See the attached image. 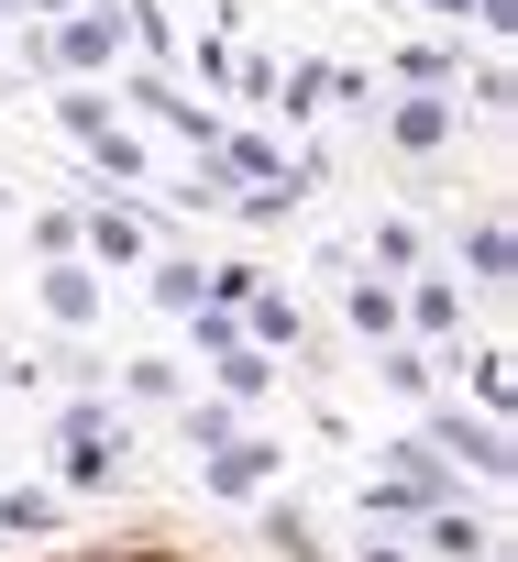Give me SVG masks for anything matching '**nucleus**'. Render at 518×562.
Instances as JSON below:
<instances>
[{
	"label": "nucleus",
	"instance_id": "obj_1",
	"mask_svg": "<svg viewBox=\"0 0 518 562\" xmlns=\"http://www.w3.org/2000/svg\"><path fill=\"white\" fill-rule=\"evenodd\" d=\"M56 23H67V34L45 45V67H56V78H78V67H111V56H122V12H89V0H78V12H56Z\"/></svg>",
	"mask_w": 518,
	"mask_h": 562
},
{
	"label": "nucleus",
	"instance_id": "obj_2",
	"mask_svg": "<svg viewBox=\"0 0 518 562\" xmlns=\"http://www.w3.org/2000/svg\"><path fill=\"white\" fill-rule=\"evenodd\" d=\"M386 133H397V155H441V144H452V100H441V89H408V100L386 111Z\"/></svg>",
	"mask_w": 518,
	"mask_h": 562
},
{
	"label": "nucleus",
	"instance_id": "obj_3",
	"mask_svg": "<svg viewBox=\"0 0 518 562\" xmlns=\"http://www.w3.org/2000/svg\"><path fill=\"white\" fill-rule=\"evenodd\" d=\"M430 452H452V463H474V474H485V485H496V474H507V441H496V430H485V419H463V408H441V419H430Z\"/></svg>",
	"mask_w": 518,
	"mask_h": 562
},
{
	"label": "nucleus",
	"instance_id": "obj_4",
	"mask_svg": "<svg viewBox=\"0 0 518 562\" xmlns=\"http://www.w3.org/2000/svg\"><path fill=\"white\" fill-rule=\"evenodd\" d=\"M419 518H430V551H441V562H485V551H496V529H485L463 496H441V507H419Z\"/></svg>",
	"mask_w": 518,
	"mask_h": 562
},
{
	"label": "nucleus",
	"instance_id": "obj_5",
	"mask_svg": "<svg viewBox=\"0 0 518 562\" xmlns=\"http://www.w3.org/2000/svg\"><path fill=\"white\" fill-rule=\"evenodd\" d=\"M45 321H67V331L100 321V276L89 265H45Z\"/></svg>",
	"mask_w": 518,
	"mask_h": 562
},
{
	"label": "nucleus",
	"instance_id": "obj_6",
	"mask_svg": "<svg viewBox=\"0 0 518 562\" xmlns=\"http://www.w3.org/2000/svg\"><path fill=\"white\" fill-rule=\"evenodd\" d=\"M266 474H277V441H210V485L221 496H254Z\"/></svg>",
	"mask_w": 518,
	"mask_h": 562
},
{
	"label": "nucleus",
	"instance_id": "obj_7",
	"mask_svg": "<svg viewBox=\"0 0 518 562\" xmlns=\"http://www.w3.org/2000/svg\"><path fill=\"white\" fill-rule=\"evenodd\" d=\"M342 310H353V331H364V342H397V288H386V276H353Z\"/></svg>",
	"mask_w": 518,
	"mask_h": 562
},
{
	"label": "nucleus",
	"instance_id": "obj_8",
	"mask_svg": "<svg viewBox=\"0 0 518 562\" xmlns=\"http://www.w3.org/2000/svg\"><path fill=\"white\" fill-rule=\"evenodd\" d=\"M452 321H463V288H452V276H419V299L397 310V331H430V342H441Z\"/></svg>",
	"mask_w": 518,
	"mask_h": 562
},
{
	"label": "nucleus",
	"instance_id": "obj_9",
	"mask_svg": "<svg viewBox=\"0 0 518 562\" xmlns=\"http://www.w3.org/2000/svg\"><path fill=\"white\" fill-rule=\"evenodd\" d=\"M78 243H89L100 265H133V254H144V221H133V210H89V221H78Z\"/></svg>",
	"mask_w": 518,
	"mask_h": 562
},
{
	"label": "nucleus",
	"instance_id": "obj_10",
	"mask_svg": "<svg viewBox=\"0 0 518 562\" xmlns=\"http://www.w3.org/2000/svg\"><path fill=\"white\" fill-rule=\"evenodd\" d=\"M463 265L485 276V288H507V265H518V243H507V221H474V243H463Z\"/></svg>",
	"mask_w": 518,
	"mask_h": 562
},
{
	"label": "nucleus",
	"instance_id": "obj_11",
	"mask_svg": "<svg viewBox=\"0 0 518 562\" xmlns=\"http://www.w3.org/2000/svg\"><path fill=\"white\" fill-rule=\"evenodd\" d=\"M397 78H408V89H452V78H463V56H452V45H408V56H397Z\"/></svg>",
	"mask_w": 518,
	"mask_h": 562
},
{
	"label": "nucleus",
	"instance_id": "obj_12",
	"mask_svg": "<svg viewBox=\"0 0 518 562\" xmlns=\"http://www.w3.org/2000/svg\"><path fill=\"white\" fill-rule=\"evenodd\" d=\"M56 122H67L78 144H100V133H111V100H100V89H67V100H56Z\"/></svg>",
	"mask_w": 518,
	"mask_h": 562
},
{
	"label": "nucleus",
	"instance_id": "obj_13",
	"mask_svg": "<svg viewBox=\"0 0 518 562\" xmlns=\"http://www.w3.org/2000/svg\"><path fill=\"white\" fill-rule=\"evenodd\" d=\"M419 265V221H375V276H408Z\"/></svg>",
	"mask_w": 518,
	"mask_h": 562
},
{
	"label": "nucleus",
	"instance_id": "obj_14",
	"mask_svg": "<svg viewBox=\"0 0 518 562\" xmlns=\"http://www.w3.org/2000/svg\"><path fill=\"white\" fill-rule=\"evenodd\" d=\"M0 529H56V496L45 485H12V496H0Z\"/></svg>",
	"mask_w": 518,
	"mask_h": 562
},
{
	"label": "nucleus",
	"instance_id": "obj_15",
	"mask_svg": "<svg viewBox=\"0 0 518 562\" xmlns=\"http://www.w3.org/2000/svg\"><path fill=\"white\" fill-rule=\"evenodd\" d=\"M254 342L288 353V342H299V299H254Z\"/></svg>",
	"mask_w": 518,
	"mask_h": 562
},
{
	"label": "nucleus",
	"instance_id": "obj_16",
	"mask_svg": "<svg viewBox=\"0 0 518 562\" xmlns=\"http://www.w3.org/2000/svg\"><path fill=\"white\" fill-rule=\"evenodd\" d=\"M210 364H221V386H232V397L266 386V353H243V342H232V353H210Z\"/></svg>",
	"mask_w": 518,
	"mask_h": 562
},
{
	"label": "nucleus",
	"instance_id": "obj_17",
	"mask_svg": "<svg viewBox=\"0 0 518 562\" xmlns=\"http://www.w3.org/2000/svg\"><path fill=\"white\" fill-rule=\"evenodd\" d=\"M89 155H100V177H133V166H144V144H133V133H122V122H111V133H100V144H89Z\"/></svg>",
	"mask_w": 518,
	"mask_h": 562
},
{
	"label": "nucleus",
	"instance_id": "obj_18",
	"mask_svg": "<svg viewBox=\"0 0 518 562\" xmlns=\"http://www.w3.org/2000/svg\"><path fill=\"white\" fill-rule=\"evenodd\" d=\"M155 299L166 310H199V265H155Z\"/></svg>",
	"mask_w": 518,
	"mask_h": 562
},
{
	"label": "nucleus",
	"instance_id": "obj_19",
	"mask_svg": "<svg viewBox=\"0 0 518 562\" xmlns=\"http://www.w3.org/2000/svg\"><path fill=\"white\" fill-rule=\"evenodd\" d=\"M353 562H408V551H397V540H364V551H353Z\"/></svg>",
	"mask_w": 518,
	"mask_h": 562
},
{
	"label": "nucleus",
	"instance_id": "obj_20",
	"mask_svg": "<svg viewBox=\"0 0 518 562\" xmlns=\"http://www.w3.org/2000/svg\"><path fill=\"white\" fill-rule=\"evenodd\" d=\"M122 562H188V551H122Z\"/></svg>",
	"mask_w": 518,
	"mask_h": 562
},
{
	"label": "nucleus",
	"instance_id": "obj_21",
	"mask_svg": "<svg viewBox=\"0 0 518 562\" xmlns=\"http://www.w3.org/2000/svg\"><path fill=\"white\" fill-rule=\"evenodd\" d=\"M23 12H78V0H23Z\"/></svg>",
	"mask_w": 518,
	"mask_h": 562
},
{
	"label": "nucleus",
	"instance_id": "obj_22",
	"mask_svg": "<svg viewBox=\"0 0 518 562\" xmlns=\"http://www.w3.org/2000/svg\"><path fill=\"white\" fill-rule=\"evenodd\" d=\"M430 12H452V23H463V12H474V0H430Z\"/></svg>",
	"mask_w": 518,
	"mask_h": 562
},
{
	"label": "nucleus",
	"instance_id": "obj_23",
	"mask_svg": "<svg viewBox=\"0 0 518 562\" xmlns=\"http://www.w3.org/2000/svg\"><path fill=\"white\" fill-rule=\"evenodd\" d=\"M67 562H122V551H67Z\"/></svg>",
	"mask_w": 518,
	"mask_h": 562
}]
</instances>
